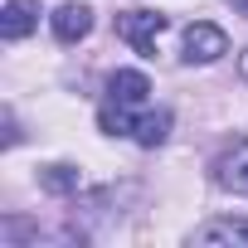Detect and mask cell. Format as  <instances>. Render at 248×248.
Masks as SVG:
<instances>
[{
    "mask_svg": "<svg viewBox=\"0 0 248 248\" xmlns=\"http://www.w3.org/2000/svg\"><path fill=\"white\" fill-rule=\"evenodd\" d=\"M146 93H151V78H146V73H137V68H117V73L107 78V102H102V112H97L102 132H112V137L132 132V127H137L132 107H146Z\"/></svg>",
    "mask_w": 248,
    "mask_h": 248,
    "instance_id": "obj_1",
    "label": "cell"
},
{
    "mask_svg": "<svg viewBox=\"0 0 248 248\" xmlns=\"http://www.w3.org/2000/svg\"><path fill=\"white\" fill-rule=\"evenodd\" d=\"M161 30H166V15H156V10H132V15H117V34L127 39L141 59H156V39H161Z\"/></svg>",
    "mask_w": 248,
    "mask_h": 248,
    "instance_id": "obj_2",
    "label": "cell"
},
{
    "mask_svg": "<svg viewBox=\"0 0 248 248\" xmlns=\"http://www.w3.org/2000/svg\"><path fill=\"white\" fill-rule=\"evenodd\" d=\"M224 54H229V34H224L219 25L195 20V25L185 30V63H214V59H224Z\"/></svg>",
    "mask_w": 248,
    "mask_h": 248,
    "instance_id": "obj_3",
    "label": "cell"
},
{
    "mask_svg": "<svg viewBox=\"0 0 248 248\" xmlns=\"http://www.w3.org/2000/svg\"><path fill=\"white\" fill-rule=\"evenodd\" d=\"M88 30H93V10H88V5L68 0V5L54 10V39H59V44H78Z\"/></svg>",
    "mask_w": 248,
    "mask_h": 248,
    "instance_id": "obj_4",
    "label": "cell"
},
{
    "mask_svg": "<svg viewBox=\"0 0 248 248\" xmlns=\"http://www.w3.org/2000/svg\"><path fill=\"white\" fill-rule=\"evenodd\" d=\"M39 25V0H10L5 15H0V34L5 39H25Z\"/></svg>",
    "mask_w": 248,
    "mask_h": 248,
    "instance_id": "obj_5",
    "label": "cell"
},
{
    "mask_svg": "<svg viewBox=\"0 0 248 248\" xmlns=\"http://www.w3.org/2000/svg\"><path fill=\"white\" fill-rule=\"evenodd\" d=\"M195 243H233V248H248V219H214V224H204V229H195L190 233Z\"/></svg>",
    "mask_w": 248,
    "mask_h": 248,
    "instance_id": "obj_6",
    "label": "cell"
},
{
    "mask_svg": "<svg viewBox=\"0 0 248 248\" xmlns=\"http://www.w3.org/2000/svg\"><path fill=\"white\" fill-rule=\"evenodd\" d=\"M214 180H219L224 190H233V195H248V151H233L229 161H219Z\"/></svg>",
    "mask_w": 248,
    "mask_h": 248,
    "instance_id": "obj_7",
    "label": "cell"
},
{
    "mask_svg": "<svg viewBox=\"0 0 248 248\" xmlns=\"http://www.w3.org/2000/svg\"><path fill=\"white\" fill-rule=\"evenodd\" d=\"M132 137H137L141 146H161V141L170 137V112H141L137 127H132Z\"/></svg>",
    "mask_w": 248,
    "mask_h": 248,
    "instance_id": "obj_8",
    "label": "cell"
},
{
    "mask_svg": "<svg viewBox=\"0 0 248 248\" xmlns=\"http://www.w3.org/2000/svg\"><path fill=\"white\" fill-rule=\"evenodd\" d=\"M39 185H44L49 195H73V190L83 185V175H78L73 166H44V170H39Z\"/></svg>",
    "mask_w": 248,
    "mask_h": 248,
    "instance_id": "obj_9",
    "label": "cell"
},
{
    "mask_svg": "<svg viewBox=\"0 0 248 248\" xmlns=\"http://www.w3.org/2000/svg\"><path fill=\"white\" fill-rule=\"evenodd\" d=\"M238 73H243V78H248V54H243V59H238Z\"/></svg>",
    "mask_w": 248,
    "mask_h": 248,
    "instance_id": "obj_10",
    "label": "cell"
},
{
    "mask_svg": "<svg viewBox=\"0 0 248 248\" xmlns=\"http://www.w3.org/2000/svg\"><path fill=\"white\" fill-rule=\"evenodd\" d=\"M233 5H238V10H243V15H248V0H233Z\"/></svg>",
    "mask_w": 248,
    "mask_h": 248,
    "instance_id": "obj_11",
    "label": "cell"
}]
</instances>
